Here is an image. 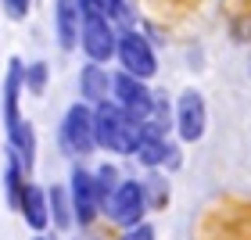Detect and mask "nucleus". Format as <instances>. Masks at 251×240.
<instances>
[{
	"label": "nucleus",
	"instance_id": "f257e3e1",
	"mask_svg": "<svg viewBox=\"0 0 251 240\" xmlns=\"http://www.w3.org/2000/svg\"><path fill=\"white\" fill-rule=\"evenodd\" d=\"M140 136H144V125L133 122L122 108L108 104V100L97 104V111H94V144L108 147V151H119V154H133Z\"/></svg>",
	"mask_w": 251,
	"mask_h": 240
},
{
	"label": "nucleus",
	"instance_id": "f03ea898",
	"mask_svg": "<svg viewBox=\"0 0 251 240\" xmlns=\"http://www.w3.org/2000/svg\"><path fill=\"white\" fill-rule=\"evenodd\" d=\"M115 50H119V58H122V68H126V75H133V79H151L154 75V68H158V61H154V54H151V47H147V40L140 36V32H122V36L115 40Z\"/></svg>",
	"mask_w": 251,
	"mask_h": 240
},
{
	"label": "nucleus",
	"instance_id": "7ed1b4c3",
	"mask_svg": "<svg viewBox=\"0 0 251 240\" xmlns=\"http://www.w3.org/2000/svg\"><path fill=\"white\" fill-rule=\"evenodd\" d=\"M104 208H108V215L119 226H129V230H133V226H140V215L147 208L144 187H140V183H119L115 193L104 201Z\"/></svg>",
	"mask_w": 251,
	"mask_h": 240
},
{
	"label": "nucleus",
	"instance_id": "20e7f679",
	"mask_svg": "<svg viewBox=\"0 0 251 240\" xmlns=\"http://www.w3.org/2000/svg\"><path fill=\"white\" fill-rule=\"evenodd\" d=\"M61 140L72 154H90L94 151V111H90L86 104H72L65 115V125H61Z\"/></svg>",
	"mask_w": 251,
	"mask_h": 240
},
{
	"label": "nucleus",
	"instance_id": "39448f33",
	"mask_svg": "<svg viewBox=\"0 0 251 240\" xmlns=\"http://www.w3.org/2000/svg\"><path fill=\"white\" fill-rule=\"evenodd\" d=\"M111 94H115V100H119L115 108H122L133 122H144L154 111V100H151V94H147V86L140 83V79H133V75H115L111 79Z\"/></svg>",
	"mask_w": 251,
	"mask_h": 240
},
{
	"label": "nucleus",
	"instance_id": "423d86ee",
	"mask_svg": "<svg viewBox=\"0 0 251 240\" xmlns=\"http://www.w3.org/2000/svg\"><path fill=\"white\" fill-rule=\"evenodd\" d=\"M68 204H72V219H79V226H90L94 215L100 208L94 176L86 168H72V183H68Z\"/></svg>",
	"mask_w": 251,
	"mask_h": 240
},
{
	"label": "nucleus",
	"instance_id": "0eeeda50",
	"mask_svg": "<svg viewBox=\"0 0 251 240\" xmlns=\"http://www.w3.org/2000/svg\"><path fill=\"white\" fill-rule=\"evenodd\" d=\"M83 50L97 61H108L115 54V32H111L108 18H90L83 15Z\"/></svg>",
	"mask_w": 251,
	"mask_h": 240
},
{
	"label": "nucleus",
	"instance_id": "6e6552de",
	"mask_svg": "<svg viewBox=\"0 0 251 240\" xmlns=\"http://www.w3.org/2000/svg\"><path fill=\"white\" fill-rule=\"evenodd\" d=\"M201 133H204V100H201V94L187 90L179 97V136L183 140H198Z\"/></svg>",
	"mask_w": 251,
	"mask_h": 240
},
{
	"label": "nucleus",
	"instance_id": "1a4fd4ad",
	"mask_svg": "<svg viewBox=\"0 0 251 240\" xmlns=\"http://www.w3.org/2000/svg\"><path fill=\"white\" fill-rule=\"evenodd\" d=\"M18 212L25 215V222L32 230H43V226L50 222V212H47V193L40 187H22V197H18Z\"/></svg>",
	"mask_w": 251,
	"mask_h": 240
},
{
	"label": "nucleus",
	"instance_id": "9d476101",
	"mask_svg": "<svg viewBox=\"0 0 251 240\" xmlns=\"http://www.w3.org/2000/svg\"><path fill=\"white\" fill-rule=\"evenodd\" d=\"M58 40L65 50L75 47L79 40V0H58Z\"/></svg>",
	"mask_w": 251,
	"mask_h": 240
},
{
	"label": "nucleus",
	"instance_id": "9b49d317",
	"mask_svg": "<svg viewBox=\"0 0 251 240\" xmlns=\"http://www.w3.org/2000/svg\"><path fill=\"white\" fill-rule=\"evenodd\" d=\"M83 97L86 100H94V104H104L108 100V90H111V79H108V72L104 68H97V65H86L83 68Z\"/></svg>",
	"mask_w": 251,
	"mask_h": 240
},
{
	"label": "nucleus",
	"instance_id": "f8f14e48",
	"mask_svg": "<svg viewBox=\"0 0 251 240\" xmlns=\"http://www.w3.org/2000/svg\"><path fill=\"white\" fill-rule=\"evenodd\" d=\"M133 154L140 158L144 165H158V162H165L169 147L162 144V136H158V133H147V129H144V136H140V144H136Z\"/></svg>",
	"mask_w": 251,
	"mask_h": 240
},
{
	"label": "nucleus",
	"instance_id": "ddd939ff",
	"mask_svg": "<svg viewBox=\"0 0 251 240\" xmlns=\"http://www.w3.org/2000/svg\"><path fill=\"white\" fill-rule=\"evenodd\" d=\"M47 212L54 215V226H58V230H68V226H72V204H68V193H65L61 187H54V190H50Z\"/></svg>",
	"mask_w": 251,
	"mask_h": 240
},
{
	"label": "nucleus",
	"instance_id": "4468645a",
	"mask_svg": "<svg viewBox=\"0 0 251 240\" xmlns=\"http://www.w3.org/2000/svg\"><path fill=\"white\" fill-rule=\"evenodd\" d=\"M94 187H97V197H100V204H104L111 193H115V187H119V168H111V165H100L97 168V176H94Z\"/></svg>",
	"mask_w": 251,
	"mask_h": 240
},
{
	"label": "nucleus",
	"instance_id": "2eb2a0df",
	"mask_svg": "<svg viewBox=\"0 0 251 240\" xmlns=\"http://www.w3.org/2000/svg\"><path fill=\"white\" fill-rule=\"evenodd\" d=\"M43 83H47V65H32L29 68V90H32V94H40Z\"/></svg>",
	"mask_w": 251,
	"mask_h": 240
},
{
	"label": "nucleus",
	"instance_id": "dca6fc26",
	"mask_svg": "<svg viewBox=\"0 0 251 240\" xmlns=\"http://www.w3.org/2000/svg\"><path fill=\"white\" fill-rule=\"evenodd\" d=\"M122 240H154V230H151V226H144V222H140V226H133V230L126 233Z\"/></svg>",
	"mask_w": 251,
	"mask_h": 240
},
{
	"label": "nucleus",
	"instance_id": "f3484780",
	"mask_svg": "<svg viewBox=\"0 0 251 240\" xmlns=\"http://www.w3.org/2000/svg\"><path fill=\"white\" fill-rule=\"evenodd\" d=\"M7 11H11L15 18H22V15L29 11V0H7Z\"/></svg>",
	"mask_w": 251,
	"mask_h": 240
},
{
	"label": "nucleus",
	"instance_id": "a211bd4d",
	"mask_svg": "<svg viewBox=\"0 0 251 240\" xmlns=\"http://www.w3.org/2000/svg\"><path fill=\"white\" fill-rule=\"evenodd\" d=\"M36 240H43V237H36Z\"/></svg>",
	"mask_w": 251,
	"mask_h": 240
}]
</instances>
